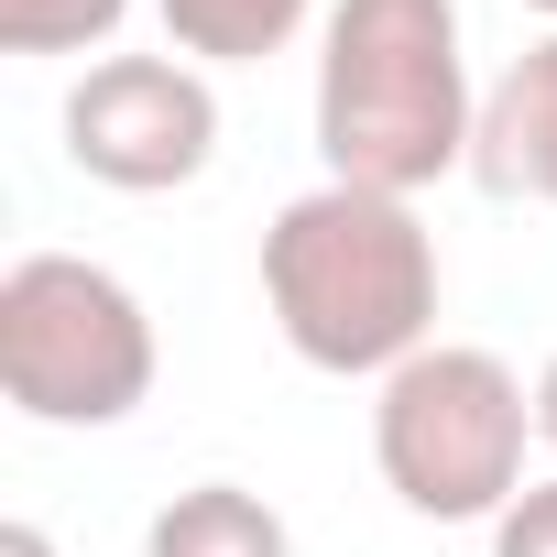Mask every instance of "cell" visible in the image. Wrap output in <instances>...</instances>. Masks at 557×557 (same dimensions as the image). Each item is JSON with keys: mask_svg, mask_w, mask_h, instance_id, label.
Masks as SVG:
<instances>
[{"mask_svg": "<svg viewBox=\"0 0 557 557\" xmlns=\"http://www.w3.org/2000/svg\"><path fill=\"white\" fill-rule=\"evenodd\" d=\"M164 12V45L186 66H262V55H285L307 23H329L318 0H153Z\"/></svg>", "mask_w": 557, "mask_h": 557, "instance_id": "obj_8", "label": "cell"}, {"mask_svg": "<svg viewBox=\"0 0 557 557\" xmlns=\"http://www.w3.org/2000/svg\"><path fill=\"white\" fill-rule=\"evenodd\" d=\"M153 318L88 251H23L0 273V394L34 426H121L153 405Z\"/></svg>", "mask_w": 557, "mask_h": 557, "instance_id": "obj_4", "label": "cell"}, {"mask_svg": "<svg viewBox=\"0 0 557 557\" xmlns=\"http://www.w3.org/2000/svg\"><path fill=\"white\" fill-rule=\"evenodd\" d=\"M143 557H296V535H285V513H273L262 492L197 481V492H175L143 524Z\"/></svg>", "mask_w": 557, "mask_h": 557, "instance_id": "obj_7", "label": "cell"}, {"mask_svg": "<svg viewBox=\"0 0 557 557\" xmlns=\"http://www.w3.org/2000/svg\"><path fill=\"white\" fill-rule=\"evenodd\" d=\"M524 12H546V23H557V0H524Z\"/></svg>", "mask_w": 557, "mask_h": 557, "instance_id": "obj_13", "label": "cell"}, {"mask_svg": "<svg viewBox=\"0 0 557 557\" xmlns=\"http://www.w3.org/2000/svg\"><path fill=\"white\" fill-rule=\"evenodd\" d=\"M481 88L459 55V0H329L318 23V164L339 186L426 197L470 175Z\"/></svg>", "mask_w": 557, "mask_h": 557, "instance_id": "obj_2", "label": "cell"}, {"mask_svg": "<svg viewBox=\"0 0 557 557\" xmlns=\"http://www.w3.org/2000/svg\"><path fill=\"white\" fill-rule=\"evenodd\" d=\"M262 307L307 372L383 383L437 350V230L416 219V197L318 175L262 230Z\"/></svg>", "mask_w": 557, "mask_h": 557, "instance_id": "obj_1", "label": "cell"}, {"mask_svg": "<svg viewBox=\"0 0 557 557\" xmlns=\"http://www.w3.org/2000/svg\"><path fill=\"white\" fill-rule=\"evenodd\" d=\"M524 448H535V394L513 383L503 350L437 339L372 383V470L426 524H503V503L524 492Z\"/></svg>", "mask_w": 557, "mask_h": 557, "instance_id": "obj_3", "label": "cell"}, {"mask_svg": "<svg viewBox=\"0 0 557 557\" xmlns=\"http://www.w3.org/2000/svg\"><path fill=\"white\" fill-rule=\"evenodd\" d=\"M0 557H55V535L45 524H0Z\"/></svg>", "mask_w": 557, "mask_h": 557, "instance_id": "obj_11", "label": "cell"}, {"mask_svg": "<svg viewBox=\"0 0 557 557\" xmlns=\"http://www.w3.org/2000/svg\"><path fill=\"white\" fill-rule=\"evenodd\" d=\"M208 153H219V88L175 45L164 55H99L66 88V164L88 186L164 197V186H197Z\"/></svg>", "mask_w": 557, "mask_h": 557, "instance_id": "obj_5", "label": "cell"}, {"mask_svg": "<svg viewBox=\"0 0 557 557\" xmlns=\"http://www.w3.org/2000/svg\"><path fill=\"white\" fill-rule=\"evenodd\" d=\"M535 437H546V448H557V361H546V372H535Z\"/></svg>", "mask_w": 557, "mask_h": 557, "instance_id": "obj_12", "label": "cell"}, {"mask_svg": "<svg viewBox=\"0 0 557 557\" xmlns=\"http://www.w3.org/2000/svg\"><path fill=\"white\" fill-rule=\"evenodd\" d=\"M492 557H557V470H546V481H524V492L503 503Z\"/></svg>", "mask_w": 557, "mask_h": 557, "instance_id": "obj_10", "label": "cell"}, {"mask_svg": "<svg viewBox=\"0 0 557 557\" xmlns=\"http://www.w3.org/2000/svg\"><path fill=\"white\" fill-rule=\"evenodd\" d=\"M132 23V0H0V45L12 55H88Z\"/></svg>", "mask_w": 557, "mask_h": 557, "instance_id": "obj_9", "label": "cell"}, {"mask_svg": "<svg viewBox=\"0 0 557 557\" xmlns=\"http://www.w3.org/2000/svg\"><path fill=\"white\" fill-rule=\"evenodd\" d=\"M470 175L492 197L557 208V34H535L492 88H481V132H470Z\"/></svg>", "mask_w": 557, "mask_h": 557, "instance_id": "obj_6", "label": "cell"}]
</instances>
